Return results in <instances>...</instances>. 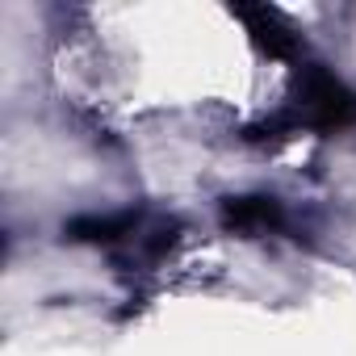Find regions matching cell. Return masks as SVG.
I'll list each match as a JSON object with an SVG mask.
<instances>
[{"mask_svg": "<svg viewBox=\"0 0 356 356\" xmlns=\"http://www.w3.org/2000/svg\"><path fill=\"white\" fill-rule=\"evenodd\" d=\"M302 122L314 130H343L356 122V92L343 88L331 72L306 67L302 72Z\"/></svg>", "mask_w": 356, "mask_h": 356, "instance_id": "6da1fadb", "label": "cell"}, {"mask_svg": "<svg viewBox=\"0 0 356 356\" xmlns=\"http://www.w3.org/2000/svg\"><path fill=\"white\" fill-rule=\"evenodd\" d=\"M231 13L252 30V38H256L268 55H277V59L298 55V34L289 30V22H285L277 9H268V5H235Z\"/></svg>", "mask_w": 356, "mask_h": 356, "instance_id": "7a4b0ae2", "label": "cell"}, {"mask_svg": "<svg viewBox=\"0 0 356 356\" xmlns=\"http://www.w3.org/2000/svg\"><path fill=\"white\" fill-rule=\"evenodd\" d=\"M222 222L231 231H277L281 227V206L273 197H227L222 202Z\"/></svg>", "mask_w": 356, "mask_h": 356, "instance_id": "3957f363", "label": "cell"}, {"mask_svg": "<svg viewBox=\"0 0 356 356\" xmlns=\"http://www.w3.org/2000/svg\"><path fill=\"white\" fill-rule=\"evenodd\" d=\"M130 227H134V210H122V214H105V218H76V222H67V239L109 243V239L126 235Z\"/></svg>", "mask_w": 356, "mask_h": 356, "instance_id": "277c9868", "label": "cell"}]
</instances>
